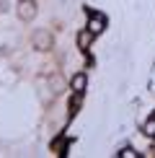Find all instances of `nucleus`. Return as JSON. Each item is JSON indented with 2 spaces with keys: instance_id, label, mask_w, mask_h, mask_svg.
<instances>
[{
  "instance_id": "nucleus-1",
  "label": "nucleus",
  "mask_w": 155,
  "mask_h": 158,
  "mask_svg": "<svg viewBox=\"0 0 155 158\" xmlns=\"http://www.w3.org/2000/svg\"><path fill=\"white\" fill-rule=\"evenodd\" d=\"M16 16L21 18V21H31V18L36 16V3L34 0H21L16 8Z\"/></svg>"
},
{
  "instance_id": "nucleus-2",
  "label": "nucleus",
  "mask_w": 155,
  "mask_h": 158,
  "mask_svg": "<svg viewBox=\"0 0 155 158\" xmlns=\"http://www.w3.org/2000/svg\"><path fill=\"white\" fill-rule=\"evenodd\" d=\"M31 42H34V47L39 49V52H47V49H52V34L47 29H39L36 34H34V39H31Z\"/></svg>"
},
{
  "instance_id": "nucleus-3",
  "label": "nucleus",
  "mask_w": 155,
  "mask_h": 158,
  "mask_svg": "<svg viewBox=\"0 0 155 158\" xmlns=\"http://www.w3.org/2000/svg\"><path fill=\"white\" fill-rule=\"evenodd\" d=\"M88 29L93 31V34H101L103 29H106V16L103 13H90V18H88Z\"/></svg>"
},
{
  "instance_id": "nucleus-4",
  "label": "nucleus",
  "mask_w": 155,
  "mask_h": 158,
  "mask_svg": "<svg viewBox=\"0 0 155 158\" xmlns=\"http://www.w3.org/2000/svg\"><path fill=\"white\" fill-rule=\"evenodd\" d=\"M70 88H73V94H85V88H88V75H85V73H75L73 81H70Z\"/></svg>"
},
{
  "instance_id": "nucleus-5",
  "label": "nucleus",
  "mask_w": 155,
  "mask_h": 158,
  "mask_svg": "<svg viewBox=\"0 0 155 158\" xmlns=\"http://www.w3.org/2000/svg\"><path fill=\"white\" fill-rule=\"evenodd\" d=\"M93 31H90V29H83L80 31V34H78V47H80L83 52H88V47H90V42H93Z\"/></svg>"
},
{
  "instance_id": "nucleus-6",
  "label": "nucleus",
  "mask_w": 155,
  "mask_h": 158,
  "mask_svg": "<svg viewBox=\"0 0 155 158\" xmlns=\"http://www.w3.org/2000/svg\"><path fill=\"white\" fill-rule=\"evenodd\" d=\"M142 132H145L147 137H155V119H147L145 124H142Z\"/></svg>"
},
{
  "instance_id": "nucleus-7",
  "label": "nucleus",
  "mask_w": 155,
  "mask_h": 158,
  "mask_svg": "<svg viewBox=\"0 0 155 158\" xmlns=\"http://www.w3.org/2000/svg\"><path fill=\"white\" fill-rule=\"evenodd\" d=\"M116 156H119V158H137L140 153H137V150H134V148H121V150H119V153H116Z\"/></svg>"
},
{
  "instance_id": "nucleus-8",
  "label": "nucleus",
  "mask_w": 155,
  "mask_h": 158,
  "mask_svg": "<svg viewBox=\"0 0 155 158\" xmlns=\"http://www.w3.org/2000/svg\"><path fill=\"white\" fill-rule=\"evenodd\" d=\"M52 88H54V91H52V94H62L65 83H62V78H60V75H54V78H52Z\"/></svg>"
}]
</instances>
